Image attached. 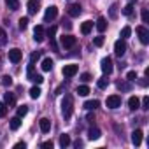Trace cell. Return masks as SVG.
<instances>
[{"label":"cell","instance_id":"cell-1","mask_svg":"<svg viewBox=\"0 0 149 149\" xmlns=\"http://www.w3.org/2000/svg\"><path fill=\"white\" fill-rule=\"evenodd\" d=\"M61 112H63V118L65 119H68L72 116V97L67 95L63 98V102H61Z\"/></svg>","mask_w":149,"mask_h":149},{"label":"cell","instance_id":"cell-2","mask_svg":"<svg viewBox=\"0 0 149 149\" xmlns=\"http://www.w3.org/2000/svg\"><path fill=\"white\" fill-rule=\"evenodd\" d=\"M26 76H28V79H30L32 83H37V84L44 83V77L40 76V74H37V72L33 70V63H30V65H28V74H26Z\"/></svg>","mask_w":149,"mask_h":149},{"label":"cell","instance_id":"cell-3","mask_svg":"<svg viewBox=\"0 0 149 149\" xmlns=\"http://www.w3.org/2000/svg\"><path fill=\"white\" fill-rule=\"evenodd\" d=\"M76 42H77V39L74 37V35H61V37H60V44H61V47H65V49L74 47V46H76Z\"/></svg>","mask_w":149,"mask_h":149},{"label":"cell","instance_id":"cell-4","mask_svg":"<svg viewBox=\"0 0 149 149\" xmlns=\"http://www.w3.org/2000/svg\"><path fill=\"white\" fill-rule=\"evenodd\" d=\"M77 70H79V67L77 65H74V63H70V65H65L63 67V70H61V74L67 77V79H70V77H74L77 74Z\"/></svg>","mask_w":149,"mask_h":149},{"label":"cell","instance_id":"cell-5","mask_svg":"<svg viewBox=\"0 0 149 149\" xmlns=\"http://www.w3.org/2000/svg\"><path fill=\"white\" fill-rule=\"evenodd\" d=\"M105 105H107L109 109H118V107H121V97H119V95H111V97H107Z\"/></svg>","mask_w":149,"mask_h":149},{"label":"cell","instance_id":"cell-6","mask_svg":"<svg viewBox=\"0 0 149 149\" xmlns=\"http://www.w3.org/2000/svg\"><path fill=\"white\" fill-rule=\"evenodd\" d=\"M135 30H137V35H139L140 42H142V44H147V42H149V30H147V28H146L144 25L137 26Z\"/></svg>","mask_w":149,"mask_h":149},{"label":"cell","instance_id":"cell-7","mask_svg":"<svg viewBox=\"0 0 149 149\" xmlns=\"http://www.w3.org/2000/svg\"><path fill=\"white\" fill-rule=\"evenodd\" d=\"M56 16H58V7L49 6V7L46 9V13H44V21H46V23H49V21H53Z\"/></svg>","mask_w":149,"mask_h":149},{"label":"cell","instance_id":"cell-8","mask_svg":"<svg viewBox=\"0 0 149 149\" xmlns=\"http://www.w3.org/2000/svg\"><path fill=\"white\" fill-rule=\"evenodd\" d=\"M114 53L121 58L125 53H126V42H125V39H119V40H116V44H114Z\"/></svg>","mask_w":149,"mask_h":149},{"label":"cell","instance_id":"cell-9","mask_svg":"<svg viewBox=\"0 0 149 149\" xmlns=\"http://www.w3.org/2000/svg\"><path fill=\"white\" fill-rule=\"evenodd\" d=\"M100 67H102V70H104V74H107V76H109V74L112 72V60L107 56V58H102V61H100Z\"/></svg>","mask_w":149,"mask_h":149},{"label":"cell","instance_id":"cell-10","mask_svg":"<svg viewBox=\"0 0 149 149\" xmlns=\"http://www.w3.org/2000/svg\"><path fill=\"white\" fill-rule=\"evenodd\" d=\"M21 58H23L21 49L14 47V49H11V51H9V60H11L13 63H19V61H21Z\"/></svg>","mask_w":149,"mask_h":149},{"label":"cell","instance_id":"cell-11","mask_svg":"<svg viewBox=\"0 0 149 149\" xmlns=\"http://www.w3.org/2000/svg\"><path fill=\"white\" fill-rule=\"evenodd\" d=\"M67 13H68V16H70V18H77V16L83 13V7H81L79 4H72V6H68Z\"/></svg>","mask_w":149,"mask_h":149},{"label":"cell","instance_id":"cell-12","mask_svg":"<svg viewBox=\"0 0 149 149\" xmlns=\"http://www.w3.org/2000/svg\"><path fill=\"white\" fill-rule=\"evenodd\" d=\"M26 7H28V13H30V14H35V13L40 9V0H28Z\"/></svg>","mask_w":149,"mask_h":149},{"label":"cell","instance_id":"cell-13","mask_svg":"<svg viewBox=\"0 0 149 149\" xmlns=\"http://www.w3.org/2000/svg\"><path fill=\"white\" fill-rule=\"evenodd\" d=\"M33 39H35V42H42V40H44V28H42L40 25L35 26V30H33Z\"/></svg>","mask_w":149,"mask_h":149},{"label":"cell","instance_id":"cell-14","mask_svg":"<svg viewBox=\"0 0 149 149\" xmlns=\"http://www.w3.org/2000/svg\"><path fill=\"white\" fill-rule=\"evenodd\" d=\"M39 126H40V132H42V133H47V132L51 130V121H49L47 118H42V119L39 121Z\"/></svg>","mask_w":149,"mask_h":149},{"label":"cell","instance_id":"cell-15","mask_svg":"<svg viewBox=\"0 0 149 149\" xmlns=\"http://www.w3.org/2000/svg\"><path fill=\"white\" fill-rule=\"evenodd\" d=\"M142 130H135L133 133H132V142L135 144V146H140V142H142Z\"/></svg>","mask_w":149,"mask_h":149},{"label":"cell","instance_id":"cell-16","mask_svg":"<svg viewBox=\"0 0 149 149\" xmlns=\"http://www.w3.org/2000/svg\"><path fill=\"white\" fill-rule=\"evenodd\" d=\"M91 28H93V21H84V23L81 25V33H83V35H88V33L91 32Z\"/></svg>","mask_w":149,"mask_h":149},{"label":"cell","instance_id":"cell-17","mask_svg":"<svg viewBox=\"0 0 149 149\" xmlns=\"http://www.w3.org/2000/svg\"><path fill=\"white\" fill-rule=\"evenodd\" d=\"M128 107H130L132 111L139 109V107H140V100H139L137 97H130V98H128Z\"/></svg>","mask_w":149,"mask_h":149},{"label":"cell","instance_id":"cell-18","mask_svg":"<svg viewBox=\"0 0 149 149\" xmlns=\"http://www.w3.org/2000/svg\"><path fill=\"white\" fill-rule=\"evenodd\" d=\"M105 28H107V19L105 18H98L97 19V30L102 33V32H105Z\"/></svg>","mask_w":149,"mask_h":149},{"label":"cell","instance_id":"cell-19","mask_svg":"<svg viewBox=\"0 0 149 149\" xmlns=\"http://www.w3.org/2000/svg\"><path fill=\"white\" fill-rule=\"evenodd\" d=\"M100 135H102V132H100L98 128H91V130L88 132V139H90V140H97V139H100Z\"/></svg>","mask_w":149,"mask_h":149},{"label":"cell","instance_id":"cell-20","mask_svg":"<svg viewBox=\"0 0 149 149\" xmlns=\"http://www.w3.org/2000/svg\"><path fill=\"white\" fill-rule=\"evenodd\" d=\"M98 105H100V102H98V100H88V102L84 104V109H86V111H95Z\"/></svg>","mask_w":149,"mask_h":149},{"label":"cell","instance_id":"cell-21","mask_svg":"<svg viewBox=\"0 0 149 149\" xmlns=\"http://www.w3.org/2000/svg\"><path fill=\"white\" fill-rule=\"evenodd\" d=\"M51 68H53V60L51 58H44L42 60V70L44 72H49Z\"/></svg>","mask_w":149,"mask_h":149},{"label":"cell","instance_id":"cell-22","mask_svg":"<svg viewBox=\"0 0 149 149\" xmlns=\"http://www.w3.org/2000/svg\"><path fill=\"white\" fill-rule=\"evenodd\" d=\"M6 4L11 11H18L19 9V0H6Z\"/></svg>","mask_w":149,"mask_h":149},{"label":"cell","instance_id":"cell-23","mask_svg":"<svg viewBox=\"0 0 149 149\" xmlns=\"http://www.w3.org/2000/svg\"><path fill=\"white\" fill-rule=\"evenodd\" d=\"M77 95H79V97H88V95H90V88H88L86 84L77 86Z\"/></svg>","mask_w":149,"mask_h":149},{"label":"cell","instance_id":"cell-24","mask_svg":"<svg viewBox=\"0 0 149 149\" xmlns=\"http://www.w3.org/2000/svg\"><path fill=\"white\" fill-rule=\"evenodd\" d=\"M70 137L67 135V133H63V135H60V146L61 147H67V146H70Z\"/></svg>","mask_w":149,"mask_h":149},{"label":"cell","instance_id":"cell-25","mask_svg":"<svg viewBox=\"0 0 149 149\" xmlns=\"http://www.w3.org/2000/svg\"><path fill=\"white\" fill-rule=\"evenodd\" d=\"M4 100H6V104H7V105H11V107L16 104V98H14V95H13V93H6V95H4Z\"/></svg>","mask_w":149,"mask_h":149},{"label":"cell","instance_id":"cell-26","mask_svg":"<svg viewBox=\"0 0 149 149\" xmlns=\"http://www.w3.org/2000/svg\"><path fill=\"white\" fill-rule=\"evenodd\" d=\"M19 126H21V118H19V116L13 118V119H11V130H18Z\"/></svg>","mask_w":149,"mask_h":149},{"label":"cell","instance_id":"cell-27","mask_svg":"<svg viewBox=\"0 0 149 149\" xmlns=\"http://www.w3.org/2000/svg\"><path fill=\"white\" fill-rule=\"evenodd\" d=\"M97 86H98L100 90H105V88L109 86V79H107V77H100V79L97 81Z\"/></svg>","mask_w":149,"mask_h":149},{"label":"cell","instance_id":"cell-28","mask_svg":"<svg viewBox=\"0 0 149 149\" xmlns=\"http://www.w3.org/2000/svg\"><path fill=\"white\" fill-rule=\"evenodd\" d=\"M109 16H111V19H116V18H118V4H112V6H111Z\"/></svg>","mask_w":149,"mask_h":149},{"label":"cell","instance_id":"cell-29","mask_svg":"<svg viewBox=\"0 0 149 149\" xmlns=\"http://www.w3.org/2000/svg\"><path fill=\"white\" fill-rule=\"evenodd\" d=\"M7 44V33L4 28H0V46H6Z\"/></svg>","mask_w":149,"mask_h":149},{"label":"cell","instance_id":"cell-30","mask_svg":"<svg viewBox=\"0 0 149 149\" xmlns=\"http://www.w3.org/2000/svg\"><path fill=\"white\" fill-rule=\"evenodd\" d=\"M40 93H42V91H40V88H37V86H33V88L30 90V97H32V98H39Z\"/></svg>","mask_w":149,"mask_h":149},{"label":"cell","instance_id":"cell-31","mask_svg":"<svg viewBox=\"0 0 149 149\" xmlns=\"http://www.w3.org/2000/svg\"><path fill=\"white\" fill-rule=\"evenodd\" d=\"M6 116H7V104L0 102V118H6Z\"/></svg>","mask_w":149,"mask_h":149},{"label":"cell","instance_id":"cell-32","mask_svg":"<svg viewBox=\"0 0 149 149\" xmlns=\"http://www.w3.org/2000/svg\"><path fill=\"white\" fill-rule=\"evenodd\" d=\"M137 79V72L135 70H130L128 74H126V81H130V83H133Z\"/></svg>","mask_w":149,"mask_h":149},{"label":"cell","instance_id":"cell-33","mask_svg":"<svg viewBox=\"0 0 149 149\" xmlns=\"http://www.w3.org/2000/svg\"><path fill=\"white\" fill-rule=\"evenodd\" d=\"M123 14H125V16H132V14H133V4H128V6L123 9Z\"/></svg>","mask_w":149,"mask_h":149},{"label":"cell","instance_id":"cell-34","mask_svg":"<svg viewBox=\"0 0 149 149\" xmlns=\"http://www.w3.org/2000/svg\"><path fill=\"white\" fill-rule=\"evenodd\" d=\"M130 33H132V28H130V26H125V28L121 30V39H128Z\"/></svg>","mask_w":149,"mask_h":149},{"label":"cell","instance_id":"cell-35","mask_svg":"<svg viewBox=\"0 0 149 149\" xmlns=\"http://www.w3.org/2000/svg\"><path fill=\"white\" fill-rule=\"evenodd\" d=\"M11 84H13V77H11V76H4V77H2V86L7 88V86H11Z\"/></svg>","mask_w":149,"mask_h":149},{"label":"cell","instance_id":"cell-36","mask_svg":"<svg viewBox=\"0 0 149 149\" xmlns=\"http://www.w3.org/2000/svg\"><path fill=\"white\" fill-rule=\"evenodd\" d=\"M18 23H19V30H25V28L28 26V18H21Z\"/></svg>","mask_w":149,"mask_h":149},{"label":"cell","instance_id":"cell-37","mask_svg":"<svg viewBox=\"0 0 149 149\" xmlns=\"http://www.w3.org/2000/svg\"><path fill=\"white\" fill-rule=\"evenodd\" d=\"M128 83H130V81H128ZM128 83H121V81H119V83H118V88H119V90H123V91H128V90L132 88Z\"/></svg>","mask_w":149,"mask_h":149},{"label":"cell","instance_id":"cell-38","mask_svg":"<svg viewBox=\"0 0 149 149\" xmlns=\"http://www.w3.org/2000/svg\"><path fill=\"white\" fill-rule=\"evenodd\" d=\"M26 112H28V107H26V105H21V107H18V116H19V118H23Z\"/></svg>","mask_w":149,"mask_h":149},{"label":"cell","instance_id":"cell-39","mask_svg":"<svg viewBox=\"0 0 149 149\" xmlns=\"http://www.w3.org/2000/svg\"><path fill=\"white\" fill-rule=\"evenodd\" d=\"M93 42H95V46H97V47H100V46H104V37H102V35H98V37H95V40H93Z\"/></svg>","mask_w":149,"mask_h":149},{"label":"cell","instance_id":"cell-40","mask_svg":"<svg viewBox=\"0 0 149 149\" xmlns=\"http://www.w3.org/2000/svg\"><path fill=\"white\" fill-rule=\"evenodd\" d=\"M47 35L51 37V40H54V35H56V26H51V28L47 30Z\"/></svg>","mask_w":149,"mask_h":149},{"label":"cell","instance_id":"cell-41","mask_svg":"<svg viewBox=\"0 0 149 149\" xmlns=\"http://www.w3.org/2000/svg\"><path fill=\"white\" fill-rule=\"evenodd\" d=\"M39 58H40V53H39V51H37V53H32V56H30V63H35Z\"/></svg>","mask_w":149,"mask_h":149},{"label":"cell","instance_id":"cell-42","mask_svg":"<svg viewBox=\"0 0 149 149\" xmlns=\"http://www.w3.org/2000/svg\"><path fill=\"white\" fill-rule=\"evenodd\" d=\"M142 109H144V111L149 109V97H144V98H142Z\"/></svg>","mask_w":149,"mask_h":149},{"label":"cell","instance_id":"cell-43","mask_svg":"<svg viewBox=\"0 0 149 149\" xmlns=\"http://www.w3.org/2000/svg\"><path fill=\"white\" fill-rule=\"evenodd\" d=\"M142 21H144V23H147V21H149V13H147V9H144V11H142Z\"/></svg>","mask_w":149,"mask_h":149},{"label":"cell","instance_id":"cell-44","mask_svg":"<svg viewBox=\"0 0 149 149\" xmlns=\"http://www.w3.org/2000/svg\"><path fill=\"white\" fill-rule=\"evenodd\" d=\"M81 81H83V83L91 81V74H83V76H81Z\"/></svg>","mask_w":149,"mask_h":149},{"label":"cell","instance_id":"cell-45","mask_svg":"<svg viewBox=\"0 0 149 149\" xmlns=\"http://www.w3.org/2000/svg\"><path fill=\"white\" fill-rule=\"evenodd\" d=\"M40 147H42V149H49V147H53V142H51V140L42 142V144H40Z\"/></svg>","mask_w":149,"mask_h":149},{"label":"cell","instance_id":"cell-46","mask_svg":"<svg viewBox=\"0 0 149 149\" xmlns=\"http://www.w3.org/2000/svg\"><path fill=\"white\" fill-rule=\"evenodd\" d=\"M21 147L25 149V147H26V144H25V142H18V144L14 146V149H21Z\"/></svg>","mask_w":149,"mask_h":149},{"label":"cell","instance_id":"cell-47","mask_svg":"<svg viewBox=\"0 0 149 149\" xmlns=\"http://www.w3.org/2000/svg\"><path fill=\"white\" fill-rule=\"evenodd\" d=\"M86 119H88L90 123H93V121H95V116H93V114H88V116H86Z\"/></svg>","mask_w":149,"mask_h":149}]
</instances>
